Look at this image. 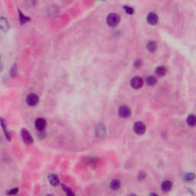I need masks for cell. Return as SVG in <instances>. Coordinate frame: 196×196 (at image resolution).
<instances>
[{"mask_svg": "<svg viewBox=\"0 0 196 196\" xmlns=\"http://www.w3.org/2000/svg\"><path fill=\"white\" fill-rule=\"evenodd\" d=\"M107 22L111 27H116L120 22V17L116 14H110L107 16Z\"/></svg>", "mask_w": 196, "mask_h": 196, "instance_id": "1", "label": "cell"}, {"mask_svg": "<svg viewBox=\"0 0 196 196\" xmlns=\"http://www.w3.org/2000/svg\"><path fill=\"white\" fill-rule=\"evenodd\" d=\"M21 135H22V140H23V142L25 144L31 145L33 143V138H32L30 133L28 132L26 129H22V131H21Z\"/></svg>", "mask_w": 196, "mask_h": 196, "instance_id": "2", "label": "cell"}, {"mask_svg": "<svg viewBox=\"0 0 196 196\" xmlns=\"http://www.w3.org/2000/svg\"><path fill=\"white\" fill-rule=\"evenodd\" d=\"M39 101V97L35 94H29L26 97V103L28 106H35Z\"/></svg>", "mask_w": 196, "mask_h": 196, "instance_id": "3", "label": "cell"}, {"mask_svg": "<svg viewBox=\"0 0 196 196\" xmlns=\"http://www.w3.org/2000/svg\"><path fill=\"white\" fill-rule=\"evenodd\" d=\"M46 126H47V122L44 118L40 117L35 120V127L38 132H44L46 128Z\"/></svg>", "mask_w": 196, "mask_h": 196, "instance_id": "4", "label": "cell"}, {"mask_svg": "<svg viewBox=\"0 0 196 196\" xmlns=\"http://www.w3.org/2000/svg\"><path fill=\"white\" fill-rule=\"evenodd\" d=\"M146 125L140 121L135 123V124L134 125V132L138 135H143L146 132Z\"/></svg>", "mask_w": 196, "mask_h": 196, "instance_id": "5", "label": "cell"}, {"mask_svg": "<svg viewBox=\"0 0 196 196\" xmlns=\"http://www.w3.org/2000/svg\"><path fill=\"white\" fill-rule=\"evenodd\" d=\"M0 126L2 127L5 139H6L8 141H11V135H10V133L8 130V127H7L6 123H5V119L2 117H0Z\"/></svg>", "mask_w": 196, "mask_h": 196, "instance_id": "6", "label": "cell"}, {"mask_svg": "<svg viewBox=\"0 0 196 196\" xmlns=\"http://www.w3.org/2000/svg\"><path fill=\"white\" fill-rule=\"evenodd\" d=\"M119 115L122 118H128L131 116V110L127 106H121L119 108Z\"/></svg>", "mask_w": 196, "mask_h": 196, "instance_id": "7", "label": "cell"}, {"mask_svg": "<svg viewBox=\"0 0 196 196\" xmlns=\"http://www.w3.org/2000/svg\"><path fill=\"white\" fill-rule=\"evenodd\" d=\"M130 84L134 89H140L143 85V80L140 77H135L131 80Z\"/></svg>", "mask_w": 196, "mask_h": 196, "instance_id": "8", "label": "cell"}, {"mask_svg": "<svg viewBox=\"0 0 196 196\" xmlns=\"http://www.w3.org/2000/svg\"><path fill=\"white\" fill-rule=\"evenodd\" d=\"M9 23L7 19L4 16H0V30L3 31H7L9 29Z\"/></svg>", "mask_w": 196, "mask_h": 196, "instance_id": "9", "label": "cell"}, {"mask_svg": "<svg viewBox=\"0 0 196 196\" xmlns=\"http://www.w3.org/2000/svg\"><path fill=\"white\" fill-rule=\"evenodd\" d=\"M158 16H157V15L155 14V13L151 12L147 16V22H149V24H150L151 25H156L157 22H158Z\"/></svg>", "mask_w": 196, "mask_h": 196, "instance_id": "10", "label": "cell"}, {"mask_svg": "<svg viewBox=\"0 0 196 196\" xmlns=\"http://www.w3.org/2000/svg\"><path fill=\"white\" fill-rule=\"evenodd\" d=\"M48 182L52 186H57L59 184V178L55 174H50L48 177Z\"/></svg>", "mask_w": 196, "mask_h": 196, "instance_id": "11", "label": "cell"}, {"mask_svg": "<svg viewBox=\"0 0 196 196\" xmlns=\"http://www.w3.org/2000/svg\"><path fill=\"white\" fill-rule=\"evenodd\" d=\"M173 188V182L169 180H166L162 183V190L163 191H169Z\"/></svg>", "mask_w": 196, "mask_h": 196, "instance_id": "12", "label": "cell"}, {"mask_svg": "<svg viewBox=\"0 0 196 196\" xmlns=\"http://www.w3.org/2000/svg\"><path fill=\"white\" fill-rule=\"evenodd\" d=\"M121 186V183L118 179H113L111 182H110V187L112 190L113 191H116V190H118Z\"/></svg>", "mask_w": 196, "mask_h": 196, "instance_id": "13", "label": "cell"}, {"mask_svg": "<svg viewBox=\"0 0 196 196\" xmlns=\"http://www.w3.org/2000/svg\"><path fill=\"white\" fill-rule=\"evenodd\" d=\"M167 72V69L166 67L164 66H159L158 68H156L155 70V73L159 77H163V76H165Z\"/></svg>", "mask_w": 196, "mask_h": 196, "instance_id": "14", "label": "cell"}, {"mask_svg": "<svg viewBox=\"0 0 196 196\" xmlns=\"http://www.w3.org/2000/svg\"><path fill=\"white\" fill-rule=\"evenodd\" d=\"M19 21H20V23L22 24V25L25 24L26 22H28V21L30 20L29 17H28V16L22 14V12L20 11V10H19Z\"/></svg>", "mask_w": 196, "mask_h": 196, "instance_id": "15", "label": "cell"}, {"mask_svg": "<svg viewBox=\"0 0 196 196\" xmlns=\"http://www.w3.org/2000/svg\"><path fill=\"white\" fill-rule=\"evenodd\" d=\"M146 48L150 52H154L157 49V45L155 41H149L146 45Z\"/></svg>", "mask_w": 196, "mask_h": 196, "instance_id": "16", "label": "cell"}, {"mask_svg": "<svg viewBox=\"0 0 196 196\" xmlns=\"http://www.w3.org/2000/svg\"><path fill=\"white\" fill-rule=\"evenodd\" d=\"M187 123H188V124L190 127H194L196 124V119L194 115H189L187 118Z\"/></svg>", "mask_w": 196, "mask_h": 196, "instance_id": "17", "label": "cell"}, {"mask_svg": "<svg viewBox=\"0 0 196 196\" xmlns=\"http://www.w3.org/2000/svg\"><path fill=\"white\" fill-rule=\"evenodd\" d=\"M146 84H147L149 86L152 87L156 84L157 80L155 77H153V76H149V77L146 78Z\"/></svg>", "mask_w": 196, "mask_h": 196, "instance_id": "18", "label": "cell"}, {"mask_svg": "<svg viewBox=\"0 0 196 196\" xmlns=\"http://www.w3.org/2000/svg\"><path fill=\"white\" fill-rule=\"evenodd\" d=\"M61 187H62L63 190L64 191V192L66 193L68 195H74V193L73 192L72 190L70 188H68V186H66V185H64V184H61Z\"/></svg>", "mask_w": 196, "mask_h": 196, "instance_id": "19", "label": "cell"}, {"mask_svg": "<svg viewBox=\"0 0 196 196\" xmlns=\"http://www.w3.org/2000/svg\"><path fill=\"white\" fill-rule=\"evenodd\" d=\"M10 76H11V77H15L16 76V74H17V64H14L12 66L11 69H10Z\"/></svg>", "mask_w": 196, "mask_h": 196, "instance_id": "20", "label": "cell"}, {"mask_svg": "<svg viewBox=\"0 0 196 196\" xmlns=\"http://www.w3.org/2000/svg\"><path fill=\"white\" fill-rule=\"evenodd\" d=\"M194 179V175L193 173H188V174L185 175L184 176V179H185L186 182H191L193 179Z\"/></svg>", "mask_w": 196, "mask_h": 196, "instance_id": "21", "label": "cell"}, {"mask_svg": "<svg viewBox=\"0 0 196 196\" xmlns=\"http://www.w3.org/2000/svg\"><path fill=\"white\" fill-rule=\"evenodd\" d=\"M124 10H125L126 12L129 15H133L134 13V9L130 6H127V5H125L124 6Z\"/></svg>", "mask_w": 196, "mask_h": 196, "instance_id": "22", "label": "cell"}, {"mask_svg": "<svg viewBox=\"0 0 196 196\" xmlns=\"http://www.w3.org/2000/svg\"><path fill=\"white\" fill-rule=\"evenodd\" d=\"M19 191V188H12V189H9L8 191L6 192V194L8 195H12V194H16Z\"/></svg>", "mask_w": 196, "mask_h": 196, "instance_id": "23", "label": "cell"}, {"mask_svg": "<svg viewBox=\"0 0 196 196\" xmlns=\"http://www.w3.org/2000/svg\"><path fill=\"white\" fill-rule=\"evenodd\" d=\"M141 64H142V61H140V60H137V61H136L135 62H134V66H135L137 68H140V67L141 66Z\"/></svg>", "mask_w": 196, "mask_h": 196, "instance_id": "24", "label": "cell"}, {"mask_svg": "<svg viewBox=\"0 0 196 196\" xmlns=\"http://www.w3.org/2000/svg\"><path fill=\"white\" fill-rule=\"evenodd\" d=\"M3 70V64H2V61H1V59H0V72Z\"/></svg>", "mask_w": 196, "mask_h": 196, "instance_id": "25", "label": "cell"}]
</instances>
